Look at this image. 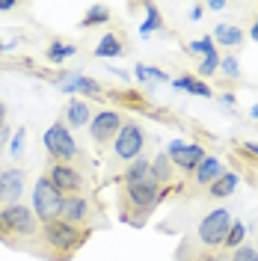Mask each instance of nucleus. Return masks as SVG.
<instances>
[{
    "label": "nucleus",
    "mask_w": 258,
    "mask_h": 261,
    "mask_svg": "<svg viewBox=\"0 0 258 261\" xmlns=\"http://www.w3.org/2000/svg\"><path fill=\"white\" fill-rule=\"evenodd\" d=\"M92 228H81L71 226L68 220H50V223H42V231H39V241H36V255L39 258H50V261H68L78 249H81L86 241H89Z\"/></svg>",
    "instance_id": "obj_1"
},
{
    "label": "nucleus",
    "mask_w": 258,
    "mask_h": 261,
    "mask_svg": "<svg viewBox=\"0 0 258 261\" xmlns=\"http://www.w3.org/2000/svg\"><path fill=\"white\" fill-rule=\"evenodd\" d=\"M39 231H42V223L36 220L30 205L15 202V205L0 208V241L6 246L33 252L36 241H39Z\"/></svg>",
    "instance_id": "obj_2"
},
{
    "label": "nucleus",
    "mask_w": 258,
    "mask_h": 261,
    "mask_svg": "<svg viewBox=\"0 0 258 261\" xmlns=\"http://www.w3.org/2000/svg\"><path fill=\"white\" fill-rule=\"evenodd\" d=\"M158 202H161V187L151 178L131 184V187H122V196H119L122 220L131 223V226H143L148 220V214L158 208Z\"/></svg>",
    "instance_id": "obj_3"
},
{
    "label": "nucleus",
    "mask_w": 258,
    "mask_h": 261,
    "mask_svg": "<svg viewBox=\"0 0 258 261\" xmlns=\"http://www.w3.org/2000/svg\"><path fill=\"white\" fill-rule=\"evenodd\" d=\"M231 211L228 208H214V211H208L202 220H199V226H196V241L190 244V241H184L181 244V249H202V258H208L211 252H217L220 246L226 244L228 238V228H231Z\"/></svg>",
    "instance_id": "obj_4"
},
{
    "label": "nucleus",
    "mask_w": 258,
    "mask_h": 261,
    "mask_svg": "<svg viewBox=\"0 0 258 261\" xmlns=\"http://www.w3.org/2000/svg\"><path fill=\"white\" fill-rule=\"evenodd\" d=\"M42 143H45V151H48L57 163L78 166V163L86 161V158H83V151H81V146H78V140H74V134L65 128V122H54V125L45 130Z\"/></svg>",
    "instance_id": "obj_5"
},
{
    "label": "nucleus",
    "mask_w": 258,
    "mask_h": 261,
    "mask_svg": "<svg viewBox=\"0 0 258 261\" xmlns=\"http://www.w3.org/2000/svg\"><path fill=\"white\" fill-rule=\"evenodd\" d=\"M63 199L65 196L50 184L48 172L45 175H39L36 181V187H33V214H36V220L39 223H50V220H60V214H63Z\"/></svg>",
    "instance_id": "obj_6"
},
{
    "label": "nucleus",
    "mask_w": 258,
    "mask_h": 261,
    "mask_svg": "<svg viewBox=\"0 0 258 261\" xmlns=\"http://www.w3.org/2000/svg\"><path fill=\"white\" fill-rule=\"evenodd\" d=\"M145 143H148V137H145L140 122H122V128H119V134H116V140H113V158L119 163L137 161L143 154Z\"/></svg>",
    "instance_id": "obj_7"
},
{
    "label": "nucleus",
    "mask_w": 258,
    "mask_h": 261,
    "mask_svg": "<svg viewBox=\"0 0 258 261\" xmlns=\"http://www.w3.org/2000/svg\"><path fill=\"white\" fill-rule=\"evenodd\" d=\"M119 128H122V113H119V110H101V113H95L92 122H89V137H92V143H95L98 148H104L116 140Z\"/></svg>",
    "instance_id": "obj_8"
},
{
    "label": "nucleus",
    "mask_w": 258,
    "mask_h": 261,
    "mask_svg": "<svg viewBox=\"0 0 258 261\" xmlns=\"http://www.w3.org/2000/svg\"><path fill=\"white\" fill-rule=\"evenodd\" d=\"M166 158L172 161L175 169L181 172H196V166L205 161V148L199 143H184V140H172L166 146Z\"/></svg>",
    "instance_id": "obj_9"
},
{
    "label": "nucleus",
    "mask_w": 258,
    "mask_h": 261,
    "mask_svg": "<svg viewBox=\"0 0 258 261\" xmlns=\"http://www.w3.org/2000/svg\"><path fill=\"white\" fill-rule=\"evenodd\" d=\"M48 178L63 196H81L83 187H86L83 172L78 166H68V163H54L48 169Z\"/></svg>",
    "instance_id": "obj_10"
},
{
    "label": "nucleus",
    "mask_w": 258,
    "mask_h": 261,
    "mask_svg": "<svg viewBox=\"0 0 258 261\" xmlns=\"http://www.w3.org/2000/svg\"><path fill=\"white\" fill-rule=\"evenodd\" d=\"M24 184H27V172H24L21 166H9V169H3V172H0V208L21 202Z\"/></svg>",
    "instance_id": "obj_11"
},
{
    "label": "nucleus",
    "mask_w": 258,
    "mask_h": 261,
    "mask_svg": "<svg viewBox=\"0 0 258 261\" xmlns=\"http://www.w3.org/2000/svg\"><path fill=\"white\" fill-rule=\"evenodd\" d=\"M63 220H68L71 226H81V228H89L92 223V205H89V199L86 196H65L63 199V214H60Z\"/></svg>",
    "instance_id": "obj_12"
},
{
    "label": "nucleus",
    "mask_w": 258,
    "mask_h": 261,
    "mask_svg": "<svg viewBox=\"0 0 258 261\" xmlns=\"http://www.w3.org/2000/svg\"><path fill=\"white\" fill-rule=\"evenodd\" d=\"M57 83H60V89L68 92V95H71V92H83V95H92V98L101 95V86H98L92 77H83V74H60Z\"/></svg>",
    "instance_id": "obj_13"
},
{
    "label": "nucleus",
    "mask_w": 258,
    "mask_h": 261,
    "mask_svg": "<svg viewBox=\"0 0 258 261\" xmlns=\"http://www.w3.org/2000/svg\"><path fill=\"white\" fill-rule=\"evenodd\" d=\"M89 122H92V107L81 98H68V104H65V128L68 130L86 128Z\"/></svg>",
    "instance_id": "obj_14"
},
{
    "label": "nucleus",
    "mask_w": 258,
    "mask_h": 261,
    "mask_svg": "<svg viewBox=\"0 0 258 261\" xmlns=\"http://www.w3.org/2000/svg\"><path fill=\"white\" fill-rule=\"evenodd\" d=\"M148 178L154 181L161 190H166V187H172V178H175V166H172V161L166 158V151H161L154 161H151V169H148Z\"/></svg>",
    "instance_id": "obj_15"
},
{
    "label": "nucleus",
    "mask_w": 258,
    "mask_h": 261,
    "mask_svg": "<svg viewBox=\"0 0 258 261\" xmlns=\"http://www.w3.org/2000/svg\"><path fill=\"white\" fill-rule=\"evenodd\" d=\"M226 169H223V163H220V158H214V154H205V161L196 166L193 172V181L199 184V187H211L214 181L220 178Z\"/></svg>",
    "instance_id": "obj_16"
},
{
    "label": "nucleus",
    "mask_w": 258,
    "mask_h": 261,
    "mask_svg": "<svg viewBox=\"0 0 258 261\" xmlns=\"http://www.w3.org/2000/svg\"><path fill=\"white\" fill-rule=\"evenodd\" d=\"M125 54V39L119 36V33H107V36H101V42L95 45V57L98 60H116V57H122Z\"/></svg>",
    "instance_id": "obj_17"
},
{
    "label": "nucleus",
    "mask_w": 258,
    "mask_h": 261,
    "mask_svg": "<svg viewBox=\"0 0 258 261\" xmlns=\"http://www.w3.org/2000/svg\"><path fill=\"white\" fill-rule=\"evenodd\" d=\"M148 169H151V161H148L145 154H140L137 161H131L128 166H125V172H122V187H131V184L145 181L148 178Z\"/></svg>",
    "instance_id": "obj_18"
},
{
    "label": "nucleus",
    "mask_w": 258,
    "mask_h": 261,
    "mask_svg": "<svg viewBox=\"0 0 258 261\" xmlns=\"http://www.w3.org/2000/svg\"><path fill=\"white\" fill-rule=\"evenodd\" d=\"M238 187H241V175H238V172H223V175L208 187V196L211 199H228Z\"/></svg>",
    "instance_id": "obj_19"
},
{
    "label": "nucleus",
    "mask_w": 258,
    "mask_h": 261,
    "mask_svg": "<svg viewBox=\"0 0 258 261\" xmlns=\"http://www.w3.org/2000/svg\"><path fill=\"white\" fill-rule=\"evenodd\" d=\"M211 39H217V45H223V48H241L243 30L238 24H217Z\"/></svg>",
    "instance_id": "obj_20"
},
{
    "label": "nucleus",
    "mask_w": 258,
    "mask_h": 261,
    "mask_svg": "<svg viewBox=\"0 0 258 261\" xmlns=\"http://www.w3.org/2000/svg\"><path fill=\"white\" fill-rule=\"evenodd\" d=\"M172 86H175V89H181V92H190V95H199V98H211V95H214L208 83H205V81H199V77H193V74H184V77H175V81H172Z\"/></svg>",
    "instance_id": "obj_21"
},
{
    "label": "nucleus",
    "mask_w": 258,
    "mask_h": 261,
    "mask_svg": "<svg viewBox=\"0 0 258 261\" xmlns=\"http://www.w3.org/2000/svg\"><path fill=\"white\" fill-rule=\"evenodd\" d=\"M154 30H163L161 9H158L154 3H145V21H143V27H140V33H143V36H151Z\"/></svg>",
    "instance_id": "obj_22"
},
{
    "label": "nucleus",
    "mask_w": 258,
    "mask_h": 261,
    "mask_svg": "<svg viewBox=\"0 0 258 261\" xmlns=\"http://www.w3.org/2000/svg\"><path fill=\"white\" fill-rule=\"evenodd\" d=\"M134 77H137L140 83H166L169 81L166 71L154 68V65H137V68H134Z\"/></svg>",
    "instance_id": "obj_23"
},
{
    "label": "nucleus",
    "mask_w": 258,
    "mask_h": 261,
    "mask_svg": "<svg viewBox=\"0 0 258 261\" xmlns=\"http://www.w3.org/2000/svg\"><path fill=\"white\" fill-rule=\"evenodd\" d=\"M78 54V45H68V42H50L48 45V60L50 63H63L68 57Z\"/></svg>",
    "instance_id": "obj_24"
},
{
    "label": "nucleus",
    "mask_w": 258,
    "mask_h": 261,
    "mask_svg": "<svg viewBox=\"0 0 258 261\" xmlns=\"http://www.w3.org/2000/svg\"><path fill=\"white\" fill-rule=\"evenodd\" d=\"M110 21V6H104V3H98V6H89V12L83 15V27H95V24H107Z\"/></svg>",
    "instance_id": "obj_25"
},
{
    "label": "nucleus",
    "mask_w": 258,
    "mask_h": 261,
    "mask_svg": "<svg viewBox=\"0 0 258 261\" xmlns=\"http://www.w3.org/2000/svg\"><path fill=\"white\" fill-rule=\"evenodd\" d=\"M243 238H246V226H243L241 220H235L231 228H228V238H226V252H235L238 246H243Z\"/></svg>",
    "instance_id": "obj_26"
},
{
    "label": "nucleus",
    "mask_w": 258,
    "mask_h": 261,
    "mask_svg": "<svg viewBox=\"0 0 258 261\" xmlns=\"http://www.w3.org/2000/svg\"><path fill=\"white\" fill-rule=\"evenodd\" d=\"M217 71H220V54L214 50V54H208V57L199 63V81H202V77H211V74H217Z\"/></svg>",
    "instance_id": "obj_27"
},
{
    "label": "nucleus",
    "mask_w": 258,
    "mask_h": 261,
    "mask_svg": "<svg viewBox=\"0 0 258 261\" xmlns=\"http://www.w3.org/2000/svg\"><path fill=\"white\" fill-rule=\"evenodd\" d=\"M187 50H190V54H202V60H205L208 54H214V50H217V45H214V39H211V36H205V39H196V42H190V45H187Z\"/></svg>",
    "instance_id": "obj_28"
},
{
    "label": "nucleus",
    "mask_w": 258,
    "mask_h": 261,
    "mask_svg": "<svg viewBox=\"0 0 258 261\" xmlns=\"http://www.w3.org/2000/svg\"><path fill=\"white\" fill-rule=\"evenodd\" d=\"M220 68H223V74H226L228 81H238V77H241V63H238V57H220Z\"/></svg>",
    "instance_id": "obj_29"
},
{
    "label": "nucleus",
    "mask_w": 258,
    "mask_h": 261,
    "mask_svg": "<svg viewBox=\"0 0 258 261\" xmlns=\"http://www.w3.org/2000/svg\"><path fill=\"white\" fill-rule=\"evenodd\" d=\"M27 148V128H18L15 134H12V143H9V151H12V158H21V151Z\"/></svg>",
    "instance_id": "obj_30"
},
{
    "label": "nucleus",
    "mask_w": 258,
    "mask_h": 261,
    "mask_svg": "<svg viewBox=\"0 0 258 261\" xmlns=\"http://www.w3.org/2000/svg\"><path fill=\"white\" fill-rule=\"evenodd\" d=\"M231 261H258V249L255 246H238L235 252H231Z\"/></svg>",
    "instance_id": "obj_31"
},
{
    "label": "nucleus",
    "mask_w": 258,
    "mask_h": 261,
    "mask_svg": "<svg viewBox=\"0 0 258 261\" xmlns=\"http://www.w3.org/2000/svg\"><path fill=\"white\" fill-rule=\"evenodd\" d=\"M220 104H223V107H235V104H238V98L231 95V92H223V95H220Z\"/></svg>",
    "instance_id": "obj_32"
},
{
    "label": "nucleus",
    "mask_w": 258,
    "mask_h": 261,
    "mask_svg": "<svg viewBox=\"0 0 258 261\" xmlns=\"http://www.w3.org/2000/svg\"><path fill=\"white\" fill-rule=\"evenodd\" d=\"M205 261H231V252H211Z\"/></svg>",
    "instance_id": "obj_33"
},
{
    "label": "nucleus",
    "mask_w": 258,
    "mask_h": 261,
    "mask_svg": "<svg viewBox=\"0 0 258 261\" xmlns=\"http://www.w3.org/2000/svg\"><path fill=\"white\" fill-rule=\"evenodd\" d=\"M208 9H211V12H223V9H226V0H211Z\"/></svg>",
    "instance_id": "obj_34"
},
{
    "label": "nucleus",
    "mask_w": 258,
    "mask_h": 261,
    "mask_svg": "<svg viewBox=\"0 0 258 261\" xmlns=\"http://www.w3.org/2000/svg\"><path fill=\"white\" fill-rule=\"evenodd\" d=\"M15 6H18L15 0H0V12H12Z\"/></svg>",
    "instance_id": "obj_35"
},
{
    "label": "nucleus",
    "mask_w": 258,
    "mask_h": 261,
    "mask_svg": "<svg viewBox=\"0 0 258 261\" xmlns=\"http://www.w3.org/2000/svg\"><path fill=\"white\" fill-rule=\"evenodd\" d=\"M3 128H9V125H6V104H3V98H0V130Z\"/></svg>",
    "instance_id": "obj_36"
},
{
    "label": "nucleus",
    "mask_w": 258,
    "mask_h": 261,
    "mask_svg": "<svg viewBox=\"0 0 258 261\" xmlns=\"http://www.w3.org/2000/svg\"><path fill=\"white\" fill-rule=\"evenodd\" d=\"M243 151H249L252 158H258V143H243Z\"/></svg>",
    "instance_id": "obj_37"
},
{
    "label": "nucleus",
    "mask_w": 258,
    "mask_h": 261,
    "mask_svg": "<svg viewBox=\"0 0 258 261\" xmlns=\"http://www.w3.org/2000/svg\"><path fill=\"white\" fill-rule=\"evenodd\" d=\"M249 36H252V39H255V42H258V18H255V21H252V27H249Z\"/></svg>",
    "instance_id": "obj_38"
},
{
    "label": "nucleus",
    "mask_w": 258,
    "mask_h": 261,
    "mask_svg": "<svg viewBox=\"0 0 258 261\" xmlns=\"http://www.w3.org/2000/svg\"><path fill=\"white\" fill-rule=\"evenodd\" d=\"M190 18H193V21H199V18H202V6H193V12H190Z\"/></svg>",
    "instance_id": "obj_39"
},
{
    "label": "nucleus",
    "mask_w": 258,
    "mask_h": 261,
    "mask_svg": "<svg viewBox=\"0 0 258 261\" xmlns=\"http://www.w3.org/2000/svg\"><path fill=\"white\" fill-rule=\"evenodd\" d=\"M249 116H252V119L258 122V104H252V110H249Z\"/></svg>",
    "instance_id": "obj_40"
}]
</instances>
